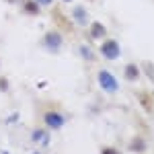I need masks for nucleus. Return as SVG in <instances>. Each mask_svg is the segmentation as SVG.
<instances>
[{
    "label": "nucleus",
    "mask_w": 154,
    "mask_h": 154,
    "mask_svg": "<svg viewBox=\"0 0 154 154\" xmlns=\"http://www.w3.org/2000/svg\"><path fill=\"white\" fill-rule=\"evenodd\" d=\"M62 45H64V37H62V33L56 31V29L48 31L45 35L41 37V48L51 51V54H58L60 49H62Z\"/></svg>",
    "instance_id": "nucleus-1"
},
{
    "label": "nucleus",
    "mask_w": 154,
    "mask_h": 154,
    "mask_svg": "<svg viewBox=\"0 0 154 154\" xmlns=\"http://www.w3.org/2000/svg\"><path fill=\"white\" fill-rule=\"evenodd\" d=\"M99 49H101V56L105 60H117L119 56H121V48H119V43L115 41V39H103V43L99 45Z\"/></svg>",
    "instance_id": "nucleus-2"
},
{
    "label": "nucleus",
    "mask_w": 154,
    "mask_h": 154,
    "mask_svg": "<svg viewBox=\"0 0 154 154\" xmlns=\"http://www.w3.org/2000/svg\"><path fill=\"white\" fill-rule=\"evenodd\" d=\"M43 123L49 130H60V128H64L66 119H64V115L60 111H45L43 113Z\"/></svg>",
    "instance_id": "nucleus-3"
},
{
    "label": "nucleus",
    "mask_w": 154,
    "mask_h": 154,
    "mask_svg": "<svg viewBox=\"0 0 154 154\" xmlns=\"http://www.w3.org/2000/svg\"><path fill=\"white\" fill-rule=\"evenodd\" d=\"M99 84H101V88H103L105 93H117V88H119V84H117V80L113 78V74L107 72V70L99 72Z\"/></svg>",
    "instance_id": "nucleus-4"
},
{
    "label": "nucleus",
    "mask_w": 154,
    "mask_h": 154,
    "mask_svg": "<svg viewBox=\"0 0 154 154\" xmlns=\"http://www.w3.org/2000/svg\"><path fill=\"white\" fill-rule=\"evenodd\" d=\"M19 4H21V12L23 14H29V17H39L41 14V8H43L37 0H21Z\"/></svg>",
    "instance_id": "nucleus-5"
},
{
    "label": "nucleus",
    "mask_w": 154,
    "mask_h": 154,
    "mask_svg": "<svg viewBox=\"0 0 154 154\" xmlns=\"http://www.w3.org/2000/svg\"><path fill=\"white\" fill-rule=\"evenodd\" d=\"M91 37L93 39H107V27L103 23H99V21H95V23H91Z\"/></svg>",
    "instance_id": "nucleus-6"
},
{
    "label": "nucleus",
    "mask_w": 154,
    "mask_h": 154,
    "mask_svg": "<svg viewBox=\"0 0 154 154\" xmlns=\"http://www.w3.org/2000/svg\"><path fill=\"white\" fill-rule=\"evenodd\" d=\"M72 19H74L78 25H86V23H88L86 8H84V6H74V8H72Z\"/></svg>",
    "instance_id": "nucleus-7"
},
{
    "label": "nucleus",
    "mask_w": 154,
    "mask_h": 154,
    "mask_svg": "<svg viewBox=\"0 0 154 154\" xmlns=\"http://www.w3.org/2000/svg\"><path fill=\"white\" fill-rule=\"evenodd\" d=\"M123 74H125L128 80H138V78H140V68H138L136 64H128V66L123 68Z\"/></svg>",
    "instance_id": "nucleus-8"
},
{
    "label": "nucleus",
    "mask_w": 154,
    "mask_h": 154,
    "mask_svg": "<svg viewBox=\"0 0 154 154\" xmlns=\"http://www.w3.org/2000/svg\"><path fill=\"white\" fill-rule=\"evenodd\" d=\"M130 150H131V152H144V150H146V140L140 138V136H138V138H134L131 144H130Z\"/></svg>",
    "instance_id": "nucleus-9"
},
{
    "label": "nucleus",
    "mask_w": 154,
    "mask_h": 154,
    "mask_svg": "<svg viewBox=\"0 0 154 154\" xmlns=\"http://www.w3.org/2000/svg\"><path fill=\"white\" fill-rule=\"evenodd\" d=\"M101 154H121V150L115 148V146H105V148L101 150Z\"/></svg>",
    "instance_id": "nucleus-10"
},
{
    "label": "nucleus",
    "mask_w": 154,
    "mask_h": 154,
    "mask_svg": "<svg viewBox=\"0 0 154 154\" xmlns=\"http://www.w3.org/2000/svg\"><path fill=\"white\" fill-rule=\"evenodd\" d=\"M0 91H2V93H6V91H8V80H6L4 76H0Z\"/></svg>",
    "instance_id": "nucleus-11"
},
{
    "label": "nucleus",
    "mask_w": 154,
    "mask_h": 154,
    "mask_svg": "<svg viewBox=\"0 0 154 154\" xmlns=\"http://www.w3.org/2000/svg\"><path fill=\"white\" fill-rule=\"evenodd\" d=\"M80 54H82V56H84L86 60H88V62L93 60V56H91V49L86 48V45H82V48H80Z\"/></svg>",
    "instance_id": "nucleus-12"
},
{
    "label": "nucleus",
    "mask_w": 154,
    "mask_h": 154,
    "mask_svg": "<svg viewBox=\"0 0 154 154\" xmlns=\"http://www.w3.org/2000/svg\"><path fill=\"white\" fill-rule=\"evenodd\" d=\"M37 2H39L41 6H51V4H54V0H37Z\"/></svg>",
    "instance_id": "nucleus-13"
},
{
    "label": "nucleus",
    "mask_w": 154,
    "mask_h": 154,
    "mask_svg": "<svg viewBox=\"0 0 154 154\" xmlns=\"http://www.w3.org/2000/svg\"><path fill=\"white\" fill-rule=\"evenodd\" d=\"M4 2H6V4H19L21 0H4Z\"/></svg>",
    "instance_id": "nucleus-14"
},
{
    "label": "nucleus",
    "mask_w": 154,
    "mask_h": 154,
    "mask_svg": "<svg viewBox=\"0 0 154 154\" xmlns=\"http://www.w3.org/2000/svg\"><path fill=\"white\" fill-rule=\"evenodd\" d=\"M62 2H72V0H62Z\"/></svg>",
    "instance_id": "nucleus-15"
}]
</instances>
